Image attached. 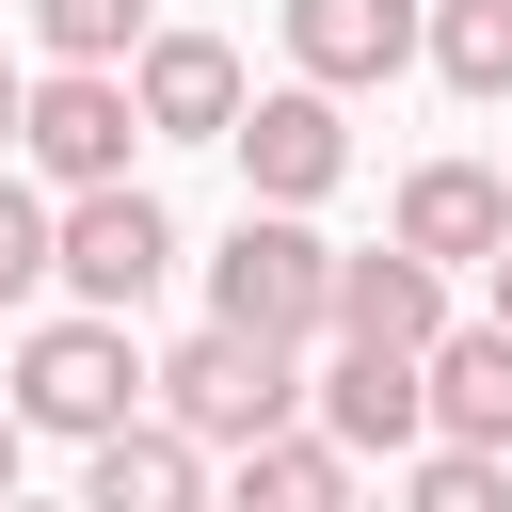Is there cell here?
Masks as SVG:
<instances>
[{"instance_id": "cell-1", "label": "cell", "mask_w": 512, "mask_h": 512, "mask_svg": "<svg viewBox=\"0 0 512 512\" xmlns=\"http://www.w3.org/2000/svg\"><path fill=\"white\" fill-rule=\"evenodd\" d=\"M144 400H160V368L128 352V304H64V320L16 336V416H32V432L96 448V432H128Z\"/></svg>"}, {"instance_id": "cell-9", "label": "cell", "mask_w": 512, "mask_h": 512, "mask_svg": "<svg viewBox=\"0 0 512 512\" xmlns=\"http://www.w3.org/2000/svg\"><path fill=\"white\" fill-rule=\"evenodd\" d=\"M128 80H144V128H160V144H240V112H256L224 32H144Z\"/></svg>"}, {"instance_id": "cell-19", "label": "cell", "mask_w": 512, "mask_h": 512, "mask_svg": "<svg viewBox=\"0 0 512 512\" xmlns=\"http://www.w3.org/2000/svg\"><path fill=\"white\" fill-rule=\"evenodd\" d=\"M16 464H32V416H16V400H0V496H16Z\"/></svg>"}, {"instance_id": "cell-11", "label": "cell", "mask_w": 512, "mask_h": 512, "mask_svg": "<svg viewBox=\"0 0 512 512\" xmlns=\"http://www.w3.org/2000/svg\"><path fill=\"white\" fill-rule=\"evenodd\" d=\"M400 240L448 256V272H480V256L512 240V176H496V160H416V176H400Z\"/></svg>"}, {"instance_id": "cell-7", "label": "cell", "mask_w": 512, "mask_h": 512, "mask_svg": "<svg viewBox=\"0 0 512 512\" xmlns=\"http://www.w3.org/2000/svg\"><path fill=\"white\" fill-rule=\"evenodd\" d=\"M288 64L336 80V96H368V80L432 64V0H288Z\"/></svg>"}, {"instance_id": "cell-16", "label": "cell", "mask_w": 512, "mask_h": 512, "mask_svg": "<svg viewBox=\"0 0 512 512\" xmlns=\"http://www.w3.org/2000/svg\"><path fill=\"white\" fill-rule=\"evenodd\" d=\"M32 288H64V208H48V176L0 160V304H32Z\"/></svg>"}, {"instance_id": "cell-14", "label": "cell", "mask_w": 512, "mask_h": 512, "mask_svg": "<svg viewBox=\"0 0 512 512\" xmlns=\"http://www.w3.org/2000/svg\"><path fill=\"white\" fill-rule=\"evenodd\" d=\"M224 464H240V496H256V512H336L368 448H336V432H288V416H272V432H256V448H224Z\"/></svg>"}, {"instance_id": "cell-20", "label": "cell", "mask_w": 512, "mask_h": 512, "mask_svg": "<svg viewBox=\"0 0 512 512\" xmlns=\"http://www.w3.org/2000/svg\"><path fill=\"white\" fill-rule=\"evenodd\" d=\"M16 128H32V80H16V64H0V160H16Z\"/></svg>"}, {"instance_id": "cell-6", "label": "cell", "mask_w": 512, "mask_h": 512, "mask_svg": "<svg viewBox=\"0 0 512 512\" xmlns=\"http://www.w3.org/2000/svg\"><path fill=\"white\" fill-rule=\"evenodd\" d=\"M320 432L368 448V464L432 448V352H400V336H336V368H320Z\"/></svg>"}, {"instance_id": "cell-21", "label": "cell", "mask_w": 512, "mask_h": 512, "mask_svg": "<svg viewBox=\"0 0 512 512\" xmlns=\"http://www.w3.org/2000/svg\"><path fill=\"white\" fill-rule=\"evenodd\" d=\"M480 288H496V320H512V240H496V256H480Z\"/></svg>"}, {"instance_id": "cell-17", "label": "cell", "mask_w": 512, "mask_h": 512, "mask_svg": "<svg viewBox=\"0 0 512 512\" xmlns=\"http://www.w3.org/2000/svg\"><path fill=\"white\" fill-rule=\"evenodd\" d=\"M400 480H416V512H496V496H512V448L432 432V448H400Z\"/></svg>"}, {"instance_id": "cell-12", "label": "cell", "mask_w": 512, "mask_h": 512, "mask_svg": "<svg viewBox=\"0 0 512 512\" xmlns=\"http://www.w3.org/2000/svg\"><path fill=\"white\" fill-rule=\"evenodd\" d=\"M336 336H400V352H432V336H448V256H416V240L336 256Z\"/></svg>"}, {"instance_id": "cell-13", "label": "cell", "mask_w": 512, "mask_h": 512, "mask_svg": "<svg viewBox=\"0 0 512 512\" xmlns=\"http://www.w3.org/2000/svg\"><path fill=\"white\" fill-rule=\"evenodd\" d=\"M432 432H464V448H512V320H496V304L432 336Z\"/></svg>"}, {"instance_id": "cell-3", "label": "cell", "mask_w": 512, "mask_h": 512, "mask_svg": "<svg viewBox=\"0 0 512 512\" xmlns=\"http://www.w3.org/2000/svg\"><path fill=\"white\" fill-rule=\"evenodd\" d=\"M320 384L288 368V336H240V320H208V336H176L160 352V416H192L208 448H256L272 416H304Z\"/></svg>"}, {"instance_id": "cell-15", "label": "cell", "mask_w": 512, "mask_h": 512, "mask_svg": "<svg viewBox=\"0 0 512 512\" xmlns=\"http://www.w3.org/2000/svg\"><path fill=\"white\" fill-rule=\"evenodd\" d=\"M432 80L448 96H512V0H432Z\"/></svg>"}, {"instance_id": "cell-5", "label": "cell", "mask_w": 512, "mask_h": 512, "mask_svg": "<svg viewBox=\"0 0 512 512\" xmlns=\"http://www.w3.org/2000/svg\"><path fill=\"white\" fill-rule=\"evenodd\" d=\"M160 272H176V208H160L144 176L64 192V304H144Z\"/></svg>"}, {"instance_id": "cell-18", "label": "cell", "mask_w": 512, "mask_h": 512, "mask_svg": "<svg viewBox=\"0 0 512 512\" xmlns=\"http://www.w3.org/2000/svg\"><path fill=\"white\" fill-rule=\"evenodd\" d=\"M48 64H144V0H32Z\"/></svg>"}, {"instance_id": "cell-2", "label": "cell", "mask_w": 512, "mask_h": 512, "mask_svg": "<svg viewBox=\"0 0 512 512\" xmlns=\"http://www.w3.org/2000/svg\"><path fill=\"white\" fill-rule=\"evenodd\" d=\"M208 320L288 336V352H304V336H336V240H320L304 208H272V192H256V208L224 224V256H208Z\"/></svg>"}, {"instance_id": "cell-4", "label": "cell", "mask_w": 512, "mask_h": 512, "mask_svg": "<svg viewBox=\"0 0 512 512\" xmlns=\"http://www.w3.org/2000/svg\"><path fill=\"white\" fill-rule=\"evenodd\" d=\"M128 144H160L128 64H48V80H32V128H16V160H32L48 192H96V176H128Z\"/></svg>"}, {"instance_id": "cell-10", "label": "cell", "mask_w": 512, "mask_h": 512, "mask_svg": "<svg viewBox=\"0 0 512 512\" xmlns=\"http://www.w3.org/2000/svg\"><path fill=\"white\" fill-rule=\"evenodd\" d=\"M80 480H96V512H192L208 496V432L192 416H128V432L80 448Z\"/></svg>"}, {"instance_id": "cell-8", "label": "cell", "mask_w": 512, "mask_h": 512, "mask_svg": "<svg viewBox=\"0 0 512 512\" xmlns=\"http://www.w3.org/2000/svg\"><path fill=\"white\" fill-rule=\"evenodd\" d=\"M240 176H256L272 208H320V192L352 176V128H336V80H288V96H256V112H240Z\"/></svg>"}]
</instances>
